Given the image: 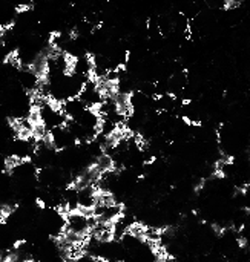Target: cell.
I'll return each instance as SVG.
<instances>
[{"label": "cell", "mask_w": 250, "mask_h": 262, "mask_svg": "<svg viewBox=\"0 0 250 262\" xmlns=\"http://www.w3.org/2000/svg\"><path fill=\"white\" fill-rule=\"evenodd\" d=\"M132 94H126V92H120L117 94L114 100H112V104H114V109L115 112L120 115V117H125V118H129L132 115V111H134V106H132Z\"/></svg>", "instance_id": "obj_1"}, {"label": "cell", "mask_w": 250, "mask_h": 262, "mask_svg": "<svg viewBox=\"0 0 250 262\" xmlns=\"http://www.w3.org/2000/svg\"><path fill=\"white\" fill-rule=\"evenodd\" d=\"M241 5V2H224V9H232V8H238Z\"/></svg>", "instance_id": "obj_2"}]
</instances>
